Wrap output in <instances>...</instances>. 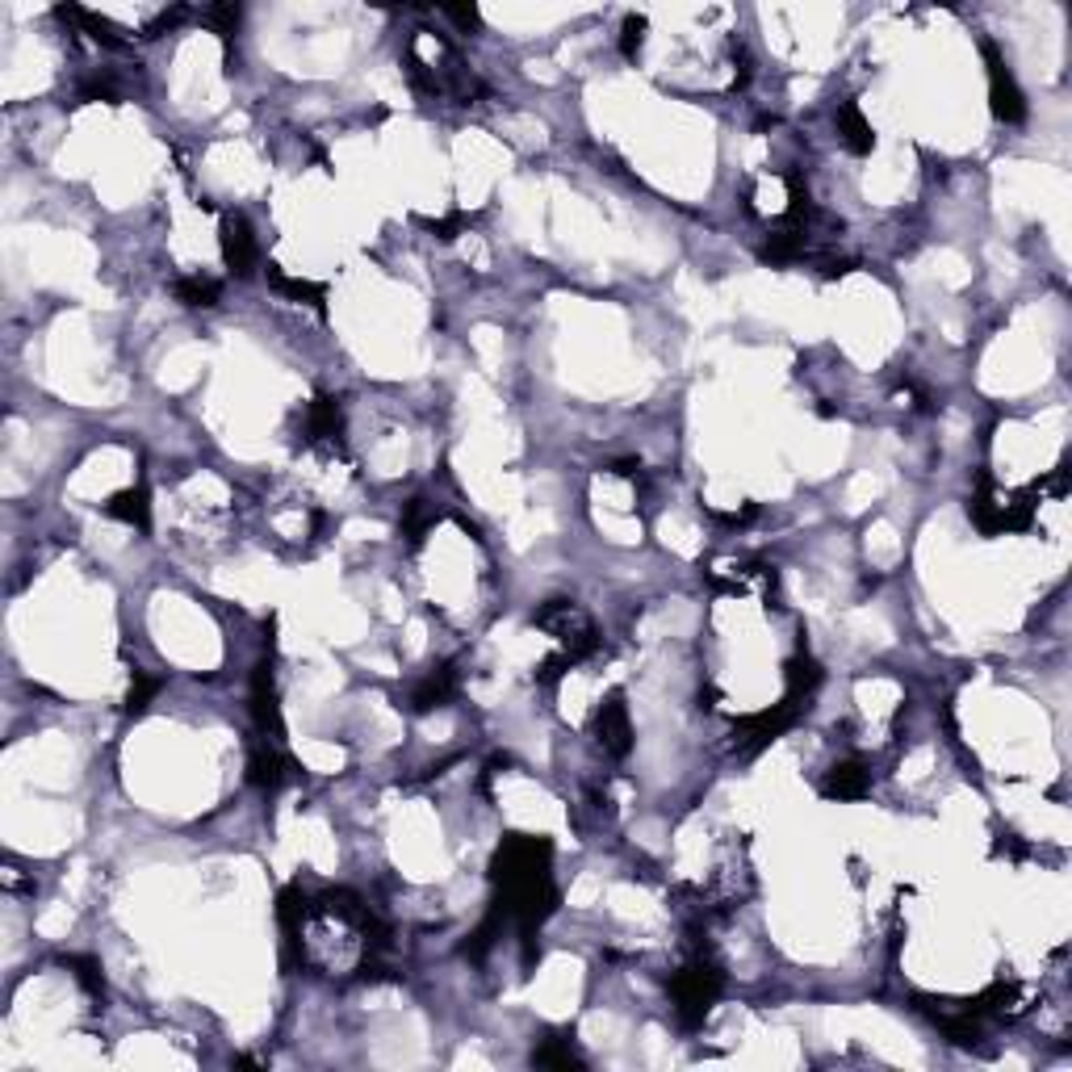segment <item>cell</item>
<instances>
[{
  "mask_svg": "<svg viewBox=\"0 0 1072 1072\" xmlns=\"http://www.w3.org/2000/svg\"><path fill=\"white\" fill-rule=\"evenodd\" d=\"M252 721L264 734V742H282L285 721H282V700H277V683H273V662H256L252 671Z\"/></svg>",
  "mask_w": 1072,
  "mask_h": 1072,
  "instance_id": "cell-4",
  "label": "cell"
},
{
  "mask_svg": "<svg viewBox=\"0 0 1072 1072\" xmlns=\"http://www.w3.org/2000/svg\"><path fill=\"white\" fill-rule=\"evenodd\" d=\"M595 742L612 758H624V754L633 751V721H629V704H624L621 692H612L595 708Z\"/></svg>",
  "mask_w": 1072,
  "mask_h": 1072,
  "instance_id": "cell-5",
  "label": "cell"
},
{
  "mask_svg": "<svg viewBox=\"0 0 1072 1072\" xmlns=\"http://www.w3.org/2000/svg\"><path fill=\"white\" fill-rule=\"evenodd\" d=\"M532 624L545 629L553 641H562V654L570 662H583L600 650V633L574 600H545L532 612Z\"/></svg>",
  "mask_w": 1072,
  "mask_h": 1072,
  "instance_id": "cell-2",
  "label": "cell"
},
{
  "mask_svg": "<svg viewBox=\"0 0 1072 1072\" xmlns=\"http://www.w3.org/2000/svg\"><path fill=\"white\" fill-rule=\"evenodd\" d=\"M784 678H788V696L792 700H805L809 692H817V683H821V666H817V658L813 654H796V658H788V666H784Z\"/></svg>",
  "mask_w": 1072,
  "mask_h": 1072,
  "instance_id": "cell-13",
  "label": "cell"
},
{
  "mask_svg": "<svg viewBox=\"0 0 1072 1072\" xmlns=\"http://www.w3.org/2000/svg\"><path fill=\"white\" fill-rule=\"evenodd\" d=\"M867 788H871V772H867V763H859V758L834 763L829 775L821 779V796L826 800H859V796H867Z\"/></svg>",
  "mask_w": 1072,
  "mask_h": 1072,
  "instance_id": "cell-10",
  "label": "cell"
},
{
  "mask_svg": "<svg viewBox=\"0 0 1072 1072\" xmlns=\"http://www.w3.org/2000/svg\"><path fill=\"white\" fill-rule=\"evenodd\" d=\"M63 963L72 968L75 980H80V984H84L93 998H101V993H105V980H101V968H96V960H89V956H68Z\"/></svg>",
  "mask_w": 1072,
  "mask_h": 1072,
  "instance_id": "cell-19",
  "label": "cell"
},
{
  "mask_svg": "<svg viewBox=\"0 0 1072 1072\" xmlns=\"http://www.w3.org/2000/svg\"><path fill=\"white\" fill-rule=\"evenodd\" d=\"M239 18H244L239 4H210V9H202V21L218 30V38H223L226 47H231V34L239 30Z\"/></svg>",
  "mask_w": 1072,
  "mask_h": 1072,
  "instance_id": "cell-17",
  "label": "cell"
},
{
  "mask_svg": "<svg viewBox=\"0 0 1072 1072\" xmlns=\"http://www.w3.org/2000/svg\"><path fill=\"white\" fill-rule=\"evenodd\" d=\"M176 298L185 302V306H193V310H206V306H218L223 285L214 282V277H181L176 282Z\"/></svg>",
  "mask_w": 1072,
  "mask_h": 1072,
  "instance_id": "cell-15",
  "label": "cell"
},
{
  "mask_svg": "<svg viewBox=\"0 0 1072 1072\" xmlns=\"http://www.w3.org/2000/svg\"><path fill=\"white\" fill-rule=\"evenodd\" d=\"M428 520H432L428 499H411V508H407V537H411V541H423V528H428Z\"/></svg>",
  "mask_w": 1072,
  "mask_h": 1072,
  "instance_id": "cell-21",
  "label": "cell"
},
{
  "mask_svg": "<svg viewBox=\"0 0 1072 1072\" xmlns=\"http://www.w3.org/2000/svg\"><path fill=\"white\" fill-rule=\"evenodd\" d=\"M721 993H725V972H721V963L713 960V951H708V947H696V951H692V960L683 963L675 977H671L675 1014H678V1022H683L687 1031L704 1027V1018H708V1010L716 1005V998H721Z\"/></svg>",
  "mask_w": 1072,
  "mask_h": 1072,
  "instance_id": "cell-1",
  "label": "cell"
},
{
  "mask_svg": "<svg viewBox=\"0 0 1072 1072\" xmlns=\"http://www.w3.org/2000/svg\"><path fill=\"white\" fill-rule=\"evenodd\" d=\"M218 244H223V261L235 277H252L256 273V235H252L244 214H223Z\"/></svg>",
  "mask_w": 1072,
  "mask_h": 1072,
  "instance_id": "cell-8",
  "label": "cell"
},
{
  "mask_svg": "<svg viewBox=\"0 0 1072 1072\" xmlns=\"http://www.w3.org/2000/svg\"><path fill=\"white\" fill-rule=\"evenodd\" d=\"M105 515H113V520H122V524L139 528V532H147V528H151L147 487H131V490H122V494H113L110 503H105Z\"/></svg>",
  "mask_w": 1072,
  "mask_h": 1072,
  "instance_id": "cell-12",
  "label": "cell"
},
{
  "mask_svg": "<svg viewBox=\"0 0 1072 1072\" xmlns=\"http://www.w3.org/2000/svg\"><path fill=\"white\" fill-rule=\"evenodd\" d=\"M984 59H989V101H993V118L1014 126V122H1022V118H1027L1022 89L1014 84L1010 68L1001 63V55H998V47H993V42H984Z\"/></svg>",
  "mask_w": 1072,
  "mask_h": 1072,
  "instance_id": "cell-6",
  "label": "cell"
},
{
  "mask_svg": "<svg viewBox=\"0 0 1072 1072\" xmlns=\"http://www.w3.org/2000/svg\"><path fill=\"white\" fill-rule=\"evenodd\" d=\"M532 1064H541V1069H579V1055H574V1048H570V1039L558 1035V1039H545V1043L532 1052Z\"/></svg>",
  "mask_w": 1072,
  "mask_h": 1072,
  "instance_id": "cell-16",
  "label": "cell"
},
{
  "mask_svg": "<svg viewBox=\"0 0 1072 1072\" xmlns=\"http://www.w3.org/2000/svg\"><path fill=\"white\" fill-rule=\"evenodd\" d=\"M164 687V678L160 675H147V671H134L131 675V696H126V713H143L151 700H155V692Z\"/></svg>",
  "mask_w": 1072,
  "mask_h": 1072,
  "instance_id": "cell-18",
  "label": "cell"
},
{
  "mask_svg": "<svg viewBox=\"0 0 1072 1072\" xmlns=\"http://www.w3.org/2000/svg\"><path fill=\"white\" fill-rule=\"evenodd\" d=\"M834 122H838V139H843V147L847 151L867 155V151L876 147V131H871V122H867L864 110H859L855 101H843L838 113H834Z\"/></svg>",
  "mask_w": 1072,
  "mask_h": 1072,
  "instance_id": "cell-11",
  "label": "cell"
},
{
  "mask_svg": "<svg viewBox=\"0 0 1072 1072\" xmlns=\"http://www.w3.org/2000/svg\"><path fill=\"white\" fill-rule=\"evenodd\" d=\"M641 42H645V18L629 13V18H624V30H621V51H624V59H637L641 55Z\"/></svg>",
  "mask_w": 1072,
  "mask_h": 1072,
  "instance_id": "cell-20",
  "label": "cell"
},
{
  "mask_svg": "<svg viewBox=\"0 0 1072 1072\" xmlns=\"http://www.w3.org/2000/svg\"><path fill=\"white\" fill-rule=\"evenodd\" d=\"M247 779L261 792H282L285 784L298 779V767H294V758L277 742H261V746H252V754H247Z\"/></svg>",
  "mask_w": 1072,
  "mask_h": 1072,
  "instance_id": "cell-7",
  "label": "cell"
},
{
  "mask_svg": "<svg viewBox=\"0 0 1072 1072\" xmlns=\"http://www.w3.org/2000/svg\"><path fill=\"white\" fill-rule=\"evenodd\" d=\"M457 687H461V671H457V662H440L436 671H428V675L419 678L411 687V696H407V708L411 713H436V708H445L452 696H457Z\"/></svg>",
  "mask_w": 1072,
  "mask_h": 1072,
  "instance_id": "cell-9",
  "label": "cell"
},
{
  "mask_svg": "<svg viewBox=\"0 0 1072 1072\" xmlns=\"http://www.w3.org/2000/svg\"><path fill=\"white\" fill-rule=\"evenodd\" d=\"M268 285L277 289V294H285V298H294V302H310L315 310L323 315V285H315V282H306V277H289V273H282V268H268Z\"/></svg>",
  "mask_w": 1072,
  "mask_h": 1072,
  "instance_id": "cell-14",
  "label": "cell"
},
{
  "mask_svg": "<svg viewBox=\"0 0 1072 1072\" xmlns=\"http://www.w3.org/2000/svg\"><path fill=\"white\" fill-rule=\"evenodd\" d=\"M796 716H800V700L784 696V704H772V708H763V713H754L751 721H742V725H737L734 751L737 754H758L763 746H772V742L784 734V729H792V725H796Z\"/></svg>",
  "mask_w": 1072,
  "mask_h": 1072,
  "instance_id": "cell-3",
  "label": "cell"
}]
</instances>
